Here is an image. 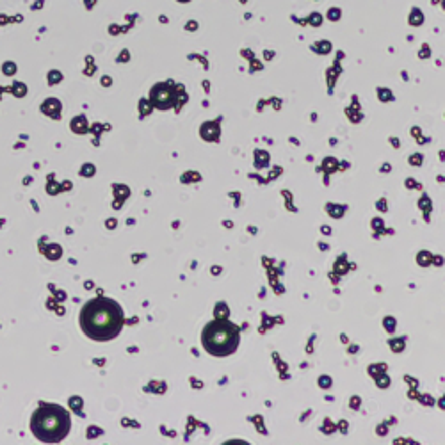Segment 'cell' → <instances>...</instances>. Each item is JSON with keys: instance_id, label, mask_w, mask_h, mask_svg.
<instances>
[{"instance_id": "6da1fadb", "label": "cell", "mask_w": 445, "mask_h": 445, "mask_svg": "<svg viewBox=\"0 0 445 445\" xmlns=\"http://www.w3.org/2000/svg\"><path fill=\"white\" fill-rule=\"evenodd\" d=\"M123 326V313L109 297L91 299L80 312V328L93 340H110Z\"/></svg>"}, {"instance_id": "7a4b0ae2", "label": "cell", "mask_w": 445, "mask_h": 445, "mask_svg": "<svg viewBox=\"0 0 445 445\" xmlns=\"http://www.w3.org/2000/svg\"><path fill=\"white\" fill-rule=\"evenodd\" d=\"M71 418L64 408L57 404H43L32 413L31 431L34 436L47 443H57L68 434Z\"/></svg>"}, {"instance_id": "3957f363", "label": "cell", "mask_w": 445, "mask_h": 445, "mask_svg": "<svg viewBox=\"0 0 445 445\" xmlns=\"http://www.w3.org/2000/svg\"><path fill=\"white\" fill-rule=\"evenodd\" d=\"M203 346L210 355L227 356L235 351L239 344V329L227 320H215L203 329Z\"/></svg>"}, {"instance_id": "277c9868", "label": "cell", "mask_w": 445, "mask_h": 445, "mask_svg": "<svg viewBox=\"0 0 445 445\" xmlns=\"http://www.w3.org/2000/svg\"><path fill=\"white\" fill-rule=\"evenodd\" d=\"M152 102L159 109H168L173 102V91L166 84H159L152 91Z\"/></svg>"}]
</instances>
